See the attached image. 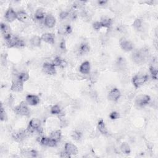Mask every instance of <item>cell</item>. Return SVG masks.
<instances>
[{
  "instance_id": "1",
  "label": "cell",
  "mask_w": 158,
  "mask_h": 158,
  "mask_svg": "<svg viewBox=\"0 0 158 158\" xmlns=\"http://www.w3.org/2000/svg\"><path fill=\"white\" fill-rule=\"evenodd\" d=\"M4 38L6 40L7 45L12 48V47H23L25 43L22 40H20L18 37H16L11 33H8L4 35Z\"/></svg>"
},
{
  "instance_id": "2",
  "label": "cell",
  "mask_w": 158,
  "mask_h": 158,
  "mask_svg": "<svg viewBox=\"0 0 158 158\" xmlns=\"http://www.w3.org/2000/svg\"><path fill=\"white\" fill-rule=\"evenodd\" d=\"M148 53V50L145 49L135 51L132 55V58L135 63L142 64L146 60Z\"/></svg>"
},
{
  "instance_id": "3",
  "label": "cell",
  "mask_w": 158,
  "mask_h": 158,
  "mask_svg": "<svg viewBox=\"0 0 158 158\" xmlns=\"http://www.w3.org/2000/svg\"><path fill=\"white\" fill-rule=\"evenodd\" d=\"M148 80V76L147 75L138 74L136 75L132 79V82L136 88H139L142 86Z\"/></svg>"
},
{
  "instance_id": "4",
  "label": "cell",
  "mask_w": 158,
  "mask_h": 158,
  "mask_svg": "<svg viewBox=\"0 0 158 158\" xmlns=\"http://www.w3.org/2000/svg\"><path fill=\"white\" fill-rule=\"evenodd\" d=\"M14 112L20 116H27L30 114V111L25 102H22L14 109Z\"/></svg>"
},
{
  "instance_id": "5",
  "label": "cell",
  "mask_w": 158,
  "mask_h": 158,
  "mask_svg": "<svg viewBox=\"0 0 158 158\" xmlns=\"http://www.w3.org/2000/svg\"><path fill=\"white\" fill-rule=\"evenodd\" d=\"M151 100L150 96L146 95H140L136 97L135 104L139 107H143V106L147 105Z\"/></svg>"
},
{
  "instance_id": "6",
  "label": "cell",
  "mask_w": 158,
  "mask_h": 158,
  "mask_svg": "<svg viewBox=\"0 0 158 158\" xmlns=\"http://www.w3.org/2000/svg\"><path fill=\"white\" fill-rule=\"evenodd\" d=\"M41 127V121L38 119H32L30 121L29 125L27 128V130L31 134H32L35 130H37L38 129Z\"/></svg>"
},
{
  "instance_id": "7",
  "label": "cell",
  "mask_w": 158,
  "mask_h": 158,
  "mask_svg": "<svg viewBox=\"0 0 158 158\" xmlns=\"http://www.w3.org/2000/svg\"><path fill=\"white\" fill-rule=\"evenodd\" d=\"M43 70L46 74L49 75H54L56 73L55 66L53 63L46 62L43 66Z\"/></svg>"
},
{
  "instance_id": "8",
  "label": "cell",
  "mask_w": 158,
  "mask_h": 158,
  "mask_svg": "<svg viewBox=\"0 0 158 158\" xmlns=\"http://www.w3.org/2000/svg\"><path fill=\"white\" fill-rule=\"evenodd\" d=\"M121 96V92L119 91V90L116 88H114L112 89L109 93L108 98L109 100L112 101H117L119 98H120Z\"/></svg>"
},
{
  "instance_id": "9",
  "label": "cell",
  "mask_w": 158,
  "mask_h": 158,
  "mask_svg": "<svg viewBox=\"0 0 158 158\" xmlns=\"http://www.w3.org/2000/svg\"><path fill=\"white\" fill-rule=\"evenodd\" d=\"M120 46L121 48L125 51H130L134 49L133 44L130 41L125 40V38H122L120 40Z\"/></svg>"
},
{
  "instance_id": "10",
  "label": "cell",
  "mask_w": 158,
  "mask_h": 158,
  "mask_svg": "<svg viewBox=\"0 0 158 158\" xmlns=\"http://www.w3.org/2000/svg\"><path fill=\"white\" fill-rule=\"evenodd\" d=\"M65 151L67 153L71 156L75 155L78 153V149L75 145L71 143H67L65 144L64 147Z\"/></svg>"
},
{
  "instance_id": "11",
  "label": "cell",
  "mask_w": 158,
  "mask_h": 158,
  "mask_svg": "<svg viewBox=\"0 0 158 158\" xmlns=\"http://www.w3.org/2000/svg\"><path fill=\"white\" fill-rule=\"evenodd\" d=\"M5 18L8 22H13L17 19V12H16L12 8L10 7L7 10L6 12Z\"/></svg>"
},
{
  "instance_id": "12",
  "label": "cell",
  "mask_w": 158,
  "mask_h": 158,
  "mask_svg": "<svg viewBox=\"0 0 158 158\" xmlns=\"http://www.w3.org/2000/svg\"><path fill=\"white\" fill-rule=\"evenodd\" d=\"M58 142L51 139L50 137H42L40 140V143L43 146L48 147H54L56 146Z\"/></svg>"
},
{
  "instance_id": "13",
  "label": "cell",
  "mask_w": 158,
  "mask_h": 158,
  "mask_svg": "<svg viewBox=\"0 0 158 158\" xmlns=\"http://www.w3.org/2000/svg\"><path fill=\"white\" fill-rule=\"evenodd\" d=\"M23 88H24L23 82H21L19 80L17 79H15V80H13L12 86L11 87V90L16 92H20L23 90Z\"/></svg>"
},
{
  "instance_id": "14",
  "label": "cell",
  "mask_w": 158,
  "mask_h": 158,
  "mask_svg": "<svg viewBox=\"0 0 158 158\" xmlns=\"http://www.w3.org/2000/svg\"><path fill=\"white\" fill-rule=\"evenodd\" d=\"M54 35L51 33H46L43 34L42 36L41 37V39L42 41H43L47 43L53 45L54 43Z\"/></svg>"
},
{
  "instance_id": "15",
  "label": "cell",
  "mask_w": 158,
  "mask_h": 158,
  "mask_svg": "<svg viewBox=\"0 0 158 158\" xmlns=\"http://www.w3.org/2000/svg\"><path fill=\"white\" fill-rule=\"evenodd\" d=\"M26 101L30 105L35 106L39 103L40 98L37 95H28L26 96Z\"/></svg>"
},
{
  "instance_id": "16",
  "label": "cell",
  "mask_w": 158,
  "mask_h": 158,
  "mask_svg": "<svg viewBox=\"0 0 158 158\" xmlns=\"http://www.w3.org/2000/svg\"><path fill=\"white\" fill-rule=\"evenodd\" d=\"M56 19L52 16H47L45 18V25L48 28H53L56 25Z\"/></svg>"
},
{
  "instance_id": "17",
  "label": "cell",
  "mask_w": 158,
  "mask_h": 158,
  "mask_svg": "<svg viewBox=\"0 0 158 158\" xmlns=\"http://www.w3.org/2000/svg\"><path fill=\"white\" fill-rule=\"evenodd\" d=\"M80 72L83 74H88L90 71V64L88 61L83 62L80 66Z\"/></svg>"
},
{
  "instance_id": "18",
  "label": "cell",
  "mask_w": 158,
  "mask_h": 158,
  "mask_svg": "<svg viewBox=\"0 0 158 158\" xmlns=\"http://www.w3.org/2000/svg\"><path fill=\"white\" fill-rule=\"evenodd\" d=\"M98 130L101 132L102 134L103 135H108V129L107 128H106V126L104 123V122L103 121V120H100L98 122Z\"/></svg>"
},
{
  "instance_id": "19",
  "label": "cell",
  "mask_w": 158,
  "mask_h": 158,
  "mask_svg": "<svg viewBox=\"0 0 158 158\" xmlns=\"http://www.w3.org/2000/svg\"><path fill=\"white\" fill-rule=\"evenodd\" d=\"M17 19L21 22H25L28 20V16L25 11H20L17 12Z\"/></svg>"
},
{
  "instance_id": "20",
  "label": "cell",
  "mask_w": 158,
  "mask_h": 158,
  "mask_svg": "<svg viewBox=\"0 0 158 158\" xmlns=\"http://www.w3.org/2000/svg\"><path fill=\"white\" fill-rule=\"evenodd\" d=\"M53 64L55 66V67L58 66L61 67H65L67 65V62L64 59H62L59 57H56L55 58Z\"/></svg>"
},
{
  "instance_id": "21",
  "label": "cell",
  "mask_w": 158,
  "mask_h": 158,
  "mask_svg": "<svg viewBox=\"0 0 158 158\" xmlns=\"http://www.w3.org/2000/svg\"><path fill=\"white\" fill-rule=\"evenodd\" d=\"M61 136H62V134H61V132L60 130H55L52 132L50 134V137L52 140L56 141V142H58L59 141L61 140Z\"/></svg>"
},
{
  "instance_id": "22",
  "label": "cell",
  "mask_w": 158,
  "mask_h": 158,
  "mask_svg": "<svg viewBox=\"0 0 158 158\" xmlns=\"http://www.w3.org/2000/svg\"><path fill=\"white\" fill-rule=\"evenodd\" d=\"M16 79L19 80L21 82H25L29 79V74L27 72H23L19 74L17 76Z\"/></svg>"
},
{
  "instance_id": "23",
  "label": "cell",
  "mask_w": 158,
  "mask_h": 158,
  "mask_svg": "<svg viewBox=\"0 0 158 158\" xmlns=\"http://www.w3.org/2000/svg\"><path fill=\"white\" fill-rule=\"evenodd\" d=\"M100 23L101 24L102 27L109 28L111 26V25L113 24V20L110 18H104L101 19Z\"/></svg>"
},
{
  "instance_id": "24",
  "label": "cell",
  "mask_w": 158,
  "mask_h": 158,
  "mask_svg": "<svg viewBox=\"0 0 158 158\" xmlns=\"http://www.w3.org/2000/svg\"><path fill=\"white\" fill-rule=\"evenodd\" d=\"M41 37L38 36H33L31 39V44L35 47H39L41 45Z\"/></svg>"
},
{
  "instance_id": "25",
  "label": "cell",
  "mask_w": 158,
  "mask_h": 158,
  "mask_svg": "<svg viewBox=\"0 0 158 158\" xmlns=\"http://www.w3.org/2000/svg\"><path fill=\"white\" fill-rule=\"evenodd\" d=\"M121 150L122 151V153L126 154V155H129V154H130L131 152L130 147L129 145V144H127V143H123L121 144Z\"/></svg>"
},
{
  "instance_id": "26",
  "label": "cell",
  "mask_w": 158,
  "mask_h": 158,
  "mask_svg": "<svg viewBox=\"0 0 158 158\" xmlns=\"http://www.w3.org/2000/svg\"><path fill=\"white\" fill-rule=\"evenodd\" d=\"M59 32L62 34H70L72 32V28L69 25H64L59 30Z\"/></svg>"
},
{
  "instance_id": "27",
  "label": "cell",
  "mask_w": 158,
  "mask_h": 158,
  "mask_svg": "<svg viewBox=\"0 0 158 158\" xmlns=\"http://www.w3.org/2000/svg\"><path fill=\"white\" fill-rule=\"evenodd\" d=\"M45 12L42 9H38L36 11L35 13V18L37 20H43L45 19Z\"/></svg>"
},
{
  "instance_id": "28",
  "label": "cell",
  "mask_w": 158,
  "mask_h": 158,
  "mask_svg": "<svg viewBox=\"0 0 158 158\" xmlns=\"http://www.w3.org/2000/svg\"><path fill=\"white\" fill-rule=\"evenodd\" d=\"M90 47L86 43H83L80 46V53L81 54H86L89 52Z\"/></svg>"
},
{
  "instance_id": "29",
  "label": "cell",
  "mask_w": 158,
  "mask_h": 158,
  "mask_svg": "<svg viewBox=\"0 0 158 158\" xmlns=\"http://www.w3.org/2000/svg\"><path fill=\"white\" fill-rule=\"evenodd\" d=\"M149 71H150L151 74L152 75V78L153 79L157 80V67L155 66H151L150 68H149Z\"/></svg>"
},
{
  "instance_id": "30",
  "label": "cell",
  "mask_w": 158,
  "mask_h": 158,
  "mask_svg": "<svg viewBox=\"0 0 158 158\" xmlns=\"http://www.w3.org/2000/svg\"><path fill=\"white\" fill-rule=\"evenodd\" d=\"M61 109L60 106L58 104L53 106L51 109V113L52 114H61Z\"/></svg>"
},
{
  "instance_id": "31",
  "label": "cell",
  "mask_w": 158,
  "mask_h": 158,
  "mask_svg": "<svg viewBox=\"0 0 158 158\" xmlns=\"http://www.w3.org/2000/svg\"><path fill=\"white\" fill-rule=\"evenodd\" d=\"M1 31L3 35H6V34L10 33L9 32V28L6 24L1 23Z\"/></svg>"
},
{
  "instance_id": "32",
  "label": "cell",
  "mask_w": 158,
  "mask_h": 158,
  "mask_svg": "<svg viewBox=\"0 0 158 158\" xmlns=\"http://www.w3.org/2000/svg\"><path fill=\"white\" fill-rule=\"evenodd\" d=\"M133 26L136 30H140L142 27V21L140 19H136L135 20L133 24Z\"/></svg>"
},
{
  "instance_id": "33",
  "label": "cell",
  "mask_w": 158,
  "mask_h": 158,
  "mask_svg": "<svg viewBox=\"0 0 158 158\" xmlns=\"http://www.w3.org/2000/svg\"><path fill=\"white\" fill-rule=\"evenodd\" d=\"M0 117H1V120L2 121L7 120V115L5 110L4 109L3 107L1 106V112H0Z\"/></svg>"
},
{
  "instance_id": "34",
  "label": "cell",
  "mask_w": 158,
  "mask_h": 158,
  "mask_svg": "<svg viewBox=\"0 0 158 158\" xmlns=\"http://www.w3.org/2000/svg\"><path fill=\"white\" fill-rule=\"evenodd\" d=\"M72 137L75 140H79L82 137V134L79 132L75 131L72 134Z\"/></svg>"
},
{
  "instance_id": "35",
  "label": "cell",
  "mask_w": 158,
  "mask_h": 158,
  "mask_svg": "<svg viewBox=\"0 0 158 158\" xmlns=\"http://www.w3.org/2000/svg\"><path fill=\"white\" fill-rule=\"evenodd\" d=\"M109 117L112 120H116V119L119 117V114L116 111H114L110 114Z\"/></svg>"
},
{
  "instance_id": "36",
  "label": "cell",
  "mask_w": 158,
  "mask_h": 158,
  "mask_svg": "<svg viewBox=\"0 0 158 158\" xmlns=\"http://www.w3.org/2000/svg\"><path fill=\"white\" fill-rule=\"evenodd\" d=\"M69 16V13L67 11H62V12H61L60 14H59L60 19H62V20L66 19Z\"/></svg>"
},
{
  "instance_id": "37",
  "label": "cell",
  "mask_w": 158,
  "mask_h": 158,
  "mask_svg": "<svg viewBox=\"0 0 158 158\" xmlns=\"http://www.w3.org/2000/svg\"><path fill=\"white\" fill-rule=\"evenodd\" d=\"M93 27L95 30H96V31H99V30L102 27V26L100 22H95V23L93 24Z\"/></svg>"
},
{
  "instance_id": "38",
  "label": "cell",
  "mask_w": 158,
  "mask_h": 158,
  "mask_svg": "<svg viewBox=\"0 0 158 158\" xmlns=\"http://www.w3.org/2000/svg\"><path fill=\"white\" fill-rule=\"evenodd\" d=\"M28 154H29V156H31V157H37V155H38L37 152L35 150H31V151L28 152Z\"/></svg>"
},
{
  "instance_id": "39",
  "label": "cell",
  "mask_w": 158,
  "mask_h": 158,
  "mask_svg": "<svg viewBox=\"0 0 158 158\" xmlns=\"http://www.w3.org/2000/svg\"><path fill=\"white\" fill-rule=\"evenodd\" d=\"M61 50H66V43L65 41H62L60 43V45H59Z\"/></svg>"
},
{
  "instance_id": "40",
  "label": "cell",
  "mask_w": 158,
  "mask_h": 158,
  "mask_svg": "<svg viewBox=\"0 0 158 158\" xmlns=\"http://www.w3.org/2000/svg\"><path fill=\"white\" fill-rule=\"evenodd\" d=\"M61 157H70L71 156L70 155H69V154H68L67 153H66V151L64 152H63L61 153V155L60 156Z\"/></svg>"
},
{
  "instance_id": "41",
  "label": "cell",
  "mask_w": 158,
  "mask_h": 158,
  "mask_svg": "<svg viewBox=\"0 0 158 158\" xmlns=\"http://www.w3.org/2000/svg\"><path fill=\"white\" fill-rule=\"evenodd\" d=\"M106 3H107V1H98V4H99L100 6H103Z\"/></svg>"
}]
</instances>
